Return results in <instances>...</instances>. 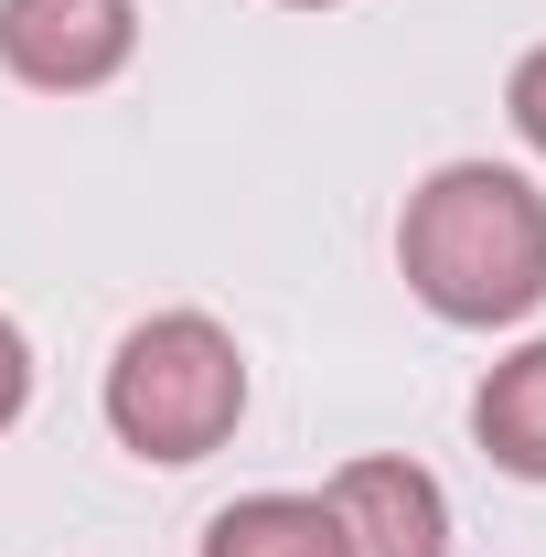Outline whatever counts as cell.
Returning <instances> with one entry per match:
<instances>
[{"label":"cell","mask_w":546,"mask_h":557,"mask_svg":"<svg viewBox=\"0 0 546 557\" xmlns=\"http://www.w3.org/2000/svg\"><path fill=\"white\" fill-rule=\"evenodd\" d=\"M322 504H333V525H343L353 557H450V493H439V472H418L397 450L343 461L333 483H322Z\"/></svg>","instance_id":"obj_4"},{"label":"cell","mask_w":546,"mask_h":557,"mask_svg":"<svg viewBox=\"0 0 546 557\" xmlns=\"http://www.w3.org/2000/svg\"><path fill=\"white\" fill-rule=\"evenodd\" d=\"M289 11H333V0H289Z\"/></svg>","instance_id":"obj_9"},{"label":"cell","mask_w":546,"mask_h":557,"mask_svg":"<svg viewBox=\"0 0 546 557\" xmlns=\"http://www.w3.org/2000/svg\"><path fill=\"white\" fill-rule=\"evenodd\" d=\"M139 54V0H0V75L44 86V97H86Z\"/></svg>","instance_id":"obj_3"},{"label":"cell","mask_w":546,"mask_h":557,"mask_svg":"<svg viewBox=\"0 0 546 557\" xmlns=\"http://www.w3.org/2000/svg\"><path fill=\"white\" fill-rule=\"evenodd\" d=\"M204 557H353L322 493H236L204 525Z\"/></svg>","instance_id":"obj_6"},{"label":"cell","mask_w":546,"mask_h":557,"mask_svg":"<svg viewBox=\"0 0 546 557\" xmlns=\"http://www.w3.org/2000/svg\"><path fill=\"white\" fill-rule=\"evenodd\" d=\"M472 440H482V461H493V472L546 483V333H536V344H514V354L472 386Z\"/></svg>","instance_id":"obj_5"},{"label":"cell","mask_w":546,"mask_h":557,"mask_svg":"<svg viewBox=\"0 0 546 557\" xmlns=\"http://www.w3.org/2000/svg\"><path fill=\"white\" fill-rule=\"evenodd\" d=\"M22 408H33V344H22V322L0 311V429H22Z\"/></svg>","instance_id":"obj_8"},{"label":"cell","mask_w":546,"mask_h":557,"mask_svg":"<svg viewBox=\"0 0 546 557\" xmlns=\"http://www.w3.org/2000/svg\"><path fill=\"white\" fill-rule=\"evenodd\" d=\"M397 269L461 333L525 322L546 300V194L514 161H439L397 214Z\"/></svg>","instance_id":"obj_1"},{"label":"cell","mask_w":546,"mask_h":557,"mask_svg":"<svg viewBox=\"0 0 546 557\" xmlns=\"http://www.w3.org/2000/svg\"><path fill=\"white\" fill-rule=\"evenodd\" d=\"M247 418V354L214 311H150L119 333L108 354V429L129 461H161V472H194L236 440Z\"/></svg>","instance_id":"obj_2"},{"label":"cell","mask_w":546,"mask_h":557,"mask_svg":"<svg viewBox=\"0 0 546 557\" xmlns=\"http://www.w3.org/2000/svg\"><path fill=\"white\" fill-rule=\"evenodd\" d=\"M504 119H514V139L546 161V44H536V54H514V75H504Z\"/></svg>","instance_id":"obj_7"}]
</instances>
